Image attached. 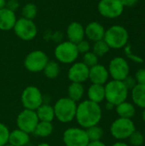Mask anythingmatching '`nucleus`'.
I'll list each match as a JSON object with an SVG mask.
<instances>
[{
    "mask_svg": "<svg viewBox=\"0 0 145 146\" xmlns=\"http://www.w3.org/2000/svg\"><path fill=\"white\" fill-rule=\"evenodd\" d=\"M87 146H107V145H106L103 142H102V141L100 140V141H92V142H90Z\"/></svg>",
    "mask_w": 145,
    "mask_h": 146,
    "instance_id": "58836bf2",
    "label": "nucleus"
},
{
    "mask_svg": "<svg viewBox=\"0 0 145 146\" xmlns=\"http://www.w3.org/2000/svg\"><path fill=\"white\" fill-rule=\"evenodd\" d=\"M39 120L35 110L24 109L17 116L16 124L19 129L30 134L33 133Z\"/></svg>",
    "mask_w": 145,
    "mask_h": 146,
    "instance_id": "f8f14e48",
    "label": "nucleus"
},
{
    "mask_svg": "<svg viewBox=\"0 0 145 146\" xmlns=\"http://www.w3.org/2000/svg\"><path fill=\"white\" fill-rule=\"evenodd\" d=\"M124 7H133L137 4L138 0H121Z\"/></svg>",
    "mask_w": 145,
    "mask_h": 146,
    "instance_id": "4c0bfd02",
    "label": "nucleus"
},
{
    "mask_svg": "<svg viewBox=\"0 0 145 146\" xmlns=\"http://www.w3.org/2000/svg\"><path fill=\"white\" fill-rule=\"evenodd\" d=\"M53 132V125L49 121H38L33 133L41 138L49 137Z\"/></svg>",
    "mask_w": 145,
    "mask_h": 146,
    "instance_id": "393cba45",
    "label": "nucleus"
},
{
    "mask_svg": "<svg viewBox=\"0 0 145 146\" xmlns=\"http://www.w3.org/2000/svg\"><path fill=\"white\" fill-rule=\"evenodd\" d=\"M123 83L126 85V86L127 87L128 90H132V89L137 85V81H136L135 78L132 77V76H130V75H128V76L123 80Z\"/></svg>",
    "mask_w": 145,
    "mask_h": 146,
    "instance_id": "c9c22d12",
    "label": "nucleus"
},
{
    "mask_svg": "<svg viewBox=\"0 0 145 146\" xmlns=\"http://www.w3.org/2000/svg\"><path fill=\"white\" fill-rule=\"evenodd\" d=\"M67 36L68 41L77 44L85 38V27L77 21L71 22L67 28Z\"/></svg>",
    "mask_w": 145,
    "mask_h": 146,
    "instance_id": "f3484780",
    "label": "nucleus"
},
{
    "mask_svg": "<svg viewBox=\"0 0 145 146\" xmlns=\"http://www.w3.org/2000/svg\"><path fill=\"white\" fill-rule=\"evenodd\" d=\"M29 140V134L19 128L9 132V144L13 146H25L26 144H28Z\"/></svg>",
    "mask_w": 145,
    "mask_h": 146,
    "instance_id": "aec40b11",
    "label": "nucleus"
},
{
    "mask_svg": "<svg viewBox=\"0 0 145 146\" xmlns=\"http://www.w3.org/2000/svg\"><path fill=\"white\" fill-rule=\"evenodd\" d=\"M144 139H145V129H144Z\"/></svg>",
    "mask_w": 145,
    "mask_h": 146,
    "instance_id": "49530a36",
    "label": "nucleus"
},
{
    "mask_svg": "<svg viewBox=\"0 0 145 146\" xmlns=\"http://www.w3.org/2000/svg\"><path fill=\"white\" fill-rule=\"evenodd\" d=\"M109 74L106 67L101 64H97L89 70V79L92 84L104 86L109 80Z\"/></svg>",
    "mask_w": 145,
    "mask_h": 146,
    "instance_id": "2eb2a0df",
    "label": "nucleus"
},
{
    "mask_svg": "<svg viewBox=\"0 0 145 146\" xmlns=\"http://www.w3.org/2000/svg\"><path fill=\"white\" fill-rule=\"evenodd\" d=\"M16 20L14 11L7 9L6 7L0 9V30L8 31L13 29Z\"/></svg>",
    "mask_w": 145,
    "mask_h": 146,
    "instance_id": "a211bd4d",
    "label": "nucleus"
},
{
    "mask_svg": "<svg viewBox=\"0 0 145 146\" xmlns=\"http://www.w3.org/2000/svg\"><path fill=\"white\" fill-rule=\"evenodd\" d=\"M46 78L53 80L58 77L60 74V66L58 62L55 61H49L43 70Z\"/></svg>",
    "mask_w": 145,
    "mask_h": 146,
    "instance_id": "a878e982",
    "label": "nucleus"
},
{
    "mask_svg": "<svg viewBox=\"0 0 145 146\" xmlns=\"http://www.w3.org/2000/svg\"><path fill=\"white\" fill-rule=\"evenodd\" d=\"M13 29L15 35L24 41H29L33 39L38 33L37 26L33 22V21L23 17L16 20Z\"/></svg>",
    "mask_w": 145,
    "mask_h": 146,
    "instance_id": "6e6552de",
    "label": "nucleus"
},
{
    "mask_svg": "<svg viewBox=\"0 0 145 146\" xmlns=\"http://www.w3.org/2000/svg\"><path fill=\"white\" fill-rule=\"evenodd\" d=\"M109 46L103 39L94 42V44L92 46V52L96 54L98 57L105 56L109 51Z\"/></svg>",
    "mask_w": 145,
    "mask_h": 146,
    "instance_id": "cd10ccee",
    "label": "nucleus"
},
{
    "mask_svg": "<svg viewBox=\"0 0 145 146\" xmlns=\"http://www.w3.org/2000/svg\"><path fill=\"white\" fill-rule=\"evenodd\" d=\"M6 2H7L6 0H0V9L5 8V6H6Z\"/></svg>",
    "mask_w": 145,
    "mask_h": 146,
    "instance_id": "79ce46f5",
    "label": "nucleus"
},
{
    "mask_svg": "<svg viewBox=\"0 0 145 146\" xmlns=\"http://www.w3.org/2000/svg\"><path fill=\"white\" fill-rule=\"evenodd\" d=\"M85 93V88L81 83H74L71 82L68 88V95L70 99L74 101L75 103L81 100Z\"/></svg>",
    "mask_w": 145,
    "mask_h": 146,
    "instance_id": "b1692460",
    "label": "nucleus"
},
{
    "mask_svg": "<svg viewBox=\"0 0 145 146\" xmlns=\"http://www.w3.org/2000/svg\"><path fill=\"white\" fill-rule=\"evenodd\" d=\"M55 112V118L62 123L71 122L75 119L77 104L69 98H59L53 106Z\"/></svg>",
    "mask_w": 145,
    "mask_h": 146,
    "instance_id": "20e7f679",
    "label": "nucleus"
},
{
    "mask_svg": "<svg viewBox=\"0 0 145 146\" xmlns=\"http://www.w3.org/2000/svg\"><path fill=\"white\" fill-rule=\"evenodd\" d=\"M105 89V99L107 102L117 106L122 102L126 101L129 90L121 80H112L104 85Z\"/></svg>",
    "mask_w": 145,
    "mask_h": 146,
    "instance_id": "f03ea898",
    "label": "nucleus"
},
{
    "mask_svg": "<svg viewBox=\"0 0 145 146\" xmlns=\"http://www.w3.org/2000/svg\"><path fill=\"white\" fill-rule=\"evenodd\" d=\"M3 146H13V145H10V144H9V143H8V144H6V145H3Z\"/></svg>",
    "mask_w": 145,
    "mask_h": 146,
    "instance_id": "a18cd8bd",
    "label": "nucleus"
},
{
    "mask_svg": "<svg viewBox=\"0 0 145 146\" xmlns=\"http://www.w3.org/2000/svg\"><path fill=\"white\" fill-rule=\"evenodd\" d=\"M21 100L24 109L36 110L43 104V95L38 87L29 86L22 92Z\"/></svg>",
    "mask_w": 145,
    "mask_h": 146,
    "instance_id": "1a4fd4ad",
    "label": "nucleus"
},
{
    "mask_svg": "<svg viewBox=\"0 0 145 146\" xmlns=\"http://www.w3.org/2000/svg\"><path fill=\"white\" fill-rule=\"evenodd\" d=\"M103 112L98 104L90 100H85L77 105L75 119L81 128H89L98 125L102 119Z\"/></svg>",
    "mask_w": 145,
    "mask_h": 146,
    "instance_id": "f257e3e1",
    "label": "nucleus"
},
{
    "mask_svg": "<svg viewBox=\"0 0 145 146\" xmlns=\"http://www.w3.org/2000/svg\"><path fill=\"white\" fill-rule=\"evenodd\" d=\"M129 143L132 146H141L144 143V133H142L139 131L135 130L128 138Z\"/></svg>",
    "mask_w": 145,
    "mask_h": 146,
    "instance_id": "c756f323",
    "label": "nucleus"
},
{
    "mask_svg": "<svg viewBox=\"0 0 145 146\" xmlns=\"http://www.w3.org/2000/svg\"><path fill=\"white\" fill-rule=\"evenodd\" d=\"M135 80L137 81V84L145 85V68L138 69L135 74Z\"/></svg>",
    "mask_w": 145,
    "mask_h": 146,
    "instance_id": "f704fd0d",
    "label": "nucleus"
},
{
    "mask_svg": "<svg viewBox=\"0 0 145 146\" xmlns=\"http://www.w3.org/2000/svg\"><path fill=\"white\" fill-rule=\"evenodd\" d=\"M90 68L82 62H73L68 72V78L71 82L83 83L89 79Z\"/></svg>",
    "mask_w": 145,
    "mask_h": 146,
    "instance_id": "4468645a",
    "label": "nucleus"
},
{
    "mask_svg": "<svg viewBox=\"0 0 145 146\" xmlns=\"http://www.w3.org/2000/svg\"><path fill=\"white\" fill-rule=\"evenodd\" d=\"M124 8L121 0H100L97 6L100 15L109 19L121 16L124 11Z\"/></svg>",
    "mask_w": 145,
    "mask_h": 146,
    "instance_id": "ddd939ff",
    "label": "nucleus"
},
{
    "mask_svg": "<svg viewBox=\"0 0 145 146\" xmlns=\"http://www.w3.org/2000/svg\"><path fill=\"white\" fill-rule=\"evenodd\" d=\"M106 109L107 110H113L115 106V105H113L112 104H110V103H109V102H107V104H106Z\"/></svg>",
    "mask_w": 145,
    "mask_h": 146,
    "instance_id": "a19ab883",
    "label": "nucleus"
},
{
    "mask_svg": "<svg viewBox=\"0 0 145 146\" xmlns=\"http://www.w3.org/2000/svg\"><path fill=\"white\" fill-rule=\"evenodd\" d=\"M112 146H130L129 145H127L126 143L125 142H121V141H119V142H116Z\"/></svg>",
    "mask_w": 145,
    "mask_h": 146,
    "instance_id": "ea45409f",
    "label": "nucleus"
},
{
    "mask_svg": "<svg viewBox=\"0 0 145 146\" xmlns=\"http://www.w3.org/2000/svg\"><path fill=\"white\" fill-rule=\"evenodd\" d=\"M9 130L3 123H0V146L5 145L9 143Z\"/></svg>",
    "mask_w": 145,
    "mask_h": 146,
    "instance_id": "2f4dec72",
    "label": "nucleus"
},
{
    "mask_svg": "<svg viewBox=\"0 0 145 146\" xmlns=\"http://www.w3.org/2000/svg\"><path fill=\"white\" fill-rule=\"evenodd\" d=\"M85 132H86V134L88 136L90 142L100 141L103 136V130L98 125L92 126L89 128H86Z\"/></svg>",
    "mask_w": 145,
    "mask_h": 146,
    "instance_id": "bb28decb",
    "label": "nucleus"
},
{
    "mask_svg": "<svg viewBox=\"0 0 145 146\" xmlns=\"http://www.w3.org/2000/svg\"><path fill=\"white\" fill-rule=\"evenodd\" d=\"M132 100L135 105L145 109V85L137 84L131 90Z\"/></svg>",
    "mask_w": 145,
    "mask_h": 146,
    "instance_id": "412c9836",
    "label": "nucleus"
},
{
    "mask_svg": "<svg viewBox=\"0 0 145 146\" xmlns=\"http://www.w3.org/2000/svg\"><path fill=\"white\" fill-rule=\"evenodd\" d=\"M37 146H51V145H49V144H47V143H41V144L38 145Z\"/></svg>",
    "mask_w": 145,
    "mask_h": 146,
    "instance_id": "c03bdc74",
    "label": "nucleus"
},
{
    "mask_svg": "<svg viewBox=\"0 0 145 146\" xmlns=\"http://www.w3.org/2000/svg\"><path fill=\"white\" fill-rule=\"evenodd\" d=\"M49 62L48 56L42 50H32L26 56L24 66L31 73H39L44 70Z\"/></svg>",
    "mask_w": 145,
    "mask_h": 146,
    "instance_id": "0eeeda50",
    "label": "nucleus"
},
{
    "mask_svg": "<svg viewBox=\"0 0 145 146\" xmlns=\"http://www.w3.org/2000/svg\"><path fill=\"white\" fill-rule=\"evenodd\" d=\"M115 110L119 117L121 118L132 119L136 114V109L134 104L127 101L122 102L117 106H115Z\"/></svg>",
    "mask_w": 145,
    "mask_h": 146,
    "instance_id": "5701e85b",
    "label": "nucleus"
},
{
    "mask_svg": "<svg viewBox=\"0 0 145 146\" xmlns=\"http://www.w3.org/2000/svg\"><path fill=\"white\" fill-rule=\"evenodd\" d=\"M136 130L135 123L132 119L119 117L113 121L110 126L111 135L120 140L127 139L130 135Z\"/></svg>",
    "mask_w": 145,
    "mask_h": 146,
    "instance_id": "39448f33",
    "label": "nucleus"
},
{
    "mask_svg": "<svg viewBox=\"0 0 145 146\" xmlns=\"http://www.w3.org/2000/svg\"><path fill=\"white\" fill-rule=\"evenodd\" d=\"M128 31L121 25H114L105 31L103 40L110 49H121L128 44Z\"/></svg>",
    "mask_w": 145,
    "mask_h": 146,
    "instance_id": "7ed1b4c3",
    "label": "nucleus"
},
{
    "mask_svg": "<svg viewBox=\"0 0 145 146\" xmlns=\"http://www.w3.org/2000/svg\"><path fill=\"white\" fill-rule=\"evenodd\" d=\"M87 97L88 100L99 104L105 99L104 86L91 84L87 90Z\"/></svg>",
    "mask_w": 145,
    "mask_h": 146,
    "instance_id": "6ab92c4d",
    "label": "nucleus"
},
{
    "mask_svg": "<svg viewBox=\"0 0 145 146\" xmlns=\"http://www.w3.org/2000/svg\"><path fill=\"white\" fill-rule=\"evenodd\" d=\"M83 63H85L89 68L98 64V56L94 54L92 51H88L84 54L83 56Z\"/></svg>",
    "mask_w": 145,
    "mask_h": 146,
    "instance_id": "7c9ffc66",
    "label": "nucleus"
},
{
    "mask_svg": "<svg viewBox=\"0 0 145 146\" xmlns=\"http://www.w3.org/2000/svg\"><path fill=\"white\" fill-rule=\"evenodd\" d=\"M109 76L115 80L123 81L130 74L129 64L124 57L116 56L113 58L109 65Z\"/></svg>",
    "mask_w": 145,
    "mask_h": 146,
    "instance_id": "9b49d317",
    "label": "nucleus"
},
{
    "mask_svg": "<svg viewBox=\"0 0 145 146\" xmlns=\"http://www.w3.org/2000/svg\"><path fill=\"white\" fill-rule=\"evenodd\" d=\"M37 116L39 120V121H49L52 122V121L55 119V112L53 106L47 104H42L36 110H35Z\"/></svg>",
    "mask_w": 145,
    "mask_h": 146,
    "instance_id": "4be33fe9",
    "label": "nucleus"
},
{
    "mask_svg": "<svg viewBox=\"0 0 145 146\" xmlns=\"http://www.w3.org/2000/svg\"><path fill=\"white\" fill-rule=\"evenodd\" d=\"M63 143L66 146H87L90 143L86 132L84 128H68L62 136Z\"/></svg>",
    "mask_w": 145,
    "mask_h": 146,
    "instance_id": "9d476101",
    "label": "nucleus"
},
{
    "mask_svg": "<svg viewBox=\"0 0 145 146\" xmlns=\"http://www.w3.org/2000/svg\"><path fill=\"white\" fill-rule=\"evenodd\" d=\"M125 53H126V56L127 58L131 59L132 61H133V62H135L141 63V62H144V60H143L142 57H140V56H136V55H134V54L132 52L131 45L128 44L125 46Z\"/></svg>",
    "mask_w": 145,
    "mask_h": 146,
    "instance_id": "473e14b6",
    "label": "nucleus"
},
{
    "mask_svg": "<svg viewBox=\"0 0 145 146\" xmlns=\"http://www.w3.org/2000/svg\"><path fill=\"white\" fill-rule=\"evenodd\" d=\"M142 119H143V121L145 122V109H144V110L142 112Z\"/></svg>",
    "mask_w": 145,
    "mask_h": 146,
    "instance_id": "37998d69",
    "label": "nucleus"
},
{
    "mask_svg": "<svg viewBox=\"0 0 145 146\" xmlns=\"http://www.w3.org/2000/svg\"><path fill=\"white\" fill-rule=\"evenodd\" d=\"M54 53L56 60L64 64L73 63L79 56L76 44L70 41H65L59 44L56 47Z\"/></svg>",
    "mask_w": 145,
    "mask_h": 146,
    "instance_id": "423d86ee",
    "label": "nucleus"
},
{
    "mask_svg": "<svg viewBox=\"0 0 145 146\" xmlns=\"http://www.w3.org/2000/svg\"><path fill=\"white\" fill-rule=\"evenodd\" d=\"M38 13V9L37 6L32 3H28L24 5L22 8V17L28 19V20H32L35 18Z\"/></svg>",
    "mask_w": 145,
    "mask_h": 146,
    "instance_id": "c85d7f7f",
    "label": "nucleus"
},
{
    "mask_svg": "<svg viewBox=\"0 0 145 146\" xmlns=\"http://www.w3.org/2000/svg\"><path fill=\"white\" fill-rule=\"evenodd\" d=\"M105 31L106 30L101 23L97 21H92L85 27V35L88 39L96 42L103 39Z\"/></svg>",
    "mask_w": 145,
    "mask_h": 146,
    "instance_id": "dca6fc26",
    "label": "nucleus"
},
{
    "mask_svg": "<svg viewBox=\"0 0 145 146\" xmlns=\"http://www.w3.org/2000/svg\"><path fill=\"white\" fill-rule=\"evenodd\" d=\"M76 46H77V50H78L79 54H85L86 52L90 51V49H91L90 43L87 40H85V39H83V40L79 41V43H77Z\"/></svg>",
    "mask_w": 145,
    "mask_h": 146,
    "instance_id": "72a5a7b5",
    "label": "nucleus"
},
{
    "mask_svg": "<svg viewBox=\"0 0 145 146\" xmlns=\"http://www.w3.org/2000/svg\"><path fill=\"white\" fill-rule=\"evenodd\" d=\"M5 7L15 12L19 8V2L18 0H9L8 2H6Z\"/></svg>",
    "mask_w": 145,
    "mask_h": 146,
    "instance_id": "e433bc0d",
    "label": "nucleus"
}]
</instances>
